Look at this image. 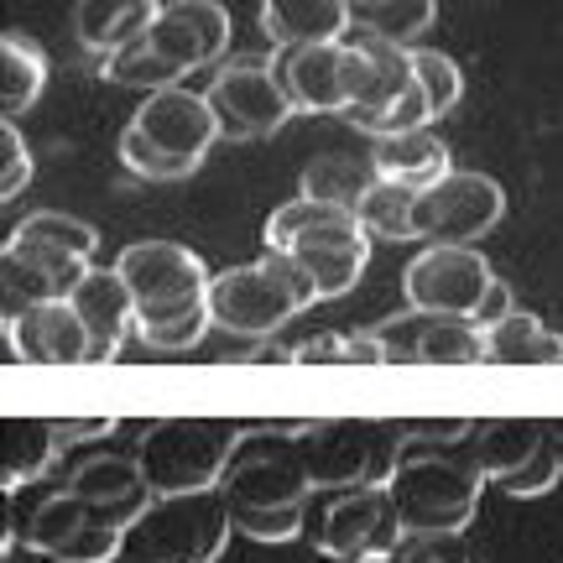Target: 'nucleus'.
<instances>
[{"mask_svg": "<svg viewBox=\"0 0 563 563\" xmlns=\"http://www.w3.org/2000/svg\"><path fill=\"white\" fill-rule=\"evenodd\" d=\"M5 344L26 365H89V329L68 298H37L5 313Z\"/></svg>", "mask_w": 563, "mask_h": 563, "instance_id": "obj_17", "label": "nucleus"}, {"mask_svg": "<svg viewBox=\"0 0 563 563\" xmlns=\"http://www.w3.org/2000/svg\"><path fill=\"white\" fill-rule=\"evenodd\" d=\"M548 443V418H485L470 433V454L490 481L511 475L517 464H527Z\"/></svg>", "mask_w": 563, "mask_h": 563, "instance_id": "obj_25", "label": "nucleus"}, {"mask_svg": "<svg viewBox=\"0 0 563 563\" xmlns=\"http://www.w3.org/2000/svg\"><path fill=\"white\" fill-rule=\"evenodd\" d=\"M355 220L365 224L371 241H418V188L376 178L371 194L355 203Z\"/></svg>", "mask_w": 563, "mask_h": 563, "instance_id": "obj_29", "label": "nucleus"}, {"mask_svg": "<svg viewBox=\"0 0 563 563\" xmlns=\"http://www.w3.org/2000/svg\"><path fill=\"white\" fill-rule=\"evenodd\" d=\"M115 272L136 298V319H167L209 302V266L183 241H136L115 256Z\"/></svg>", "mask_w": 563, "mask_h": 563, "instance_id": "obj_9", "label": "nucleus"}, {"mask_svg": "<svg viewBox=\"0 0 563 563\" xmlns=\"http://www.w3.org/2000/svg\"><path fill=\"white\" fill-rule=\"evenodd\" d=\"M121 162H125V173H136V178H146V183H183V178H194V167L162 157L157 146H146L131 125H125V136H121Z\"/></svg>", "mask_w": 563, "mask_h": 563, "instance_id": "obj_38", "label": "nucleus"}, {"mask_svg": "<svg viewBox=\"0 0 563 563\" xmlns=\"http://www.w3.org/2000/svg\"><path fill=\"white\" fill-rule=\"evenodd\" d=\"M0 146H5V167H0V199L11 203L32 183V152L21 141V125L16 121H0Z\"/></svg>", "mask_w": 563, "mask_h": 563, "instance_id": "obj_39", "label": "nucleus"}, {"mask_svg": "<svg viewBox=\"0 0 563 563\" xmlns=\"http://www.w3.org/2000/svg\"><path fill=\"white\" fill-rule=\"evenodd\" d=\"M506 220V188L490 173L454 167L418 194V241L475 245Z\"/></svg>", "mask_w": 563, "mask_h": 563, "instance_id": "obj_11", "label": "nucleus"}, {"mask_svg": "<svg viewBox=\"0 0 563 563\" xmlns=\"http://www.w3.org/2000/svg\"><path fill=\"white\" fill-rule=\"evenodd\" d=\"M131 131H136L146 146H157L162 157L183 162L199 173L203 157L214 152V141L224 136L220 115L203 89H188V84H167V89H152L141 110L131 115Z\"/></svg>", "mask_w": 563, "mask_h": 563, "instance_id": "obj_14", "label": "nucleus"}, {"mask_svg": "<svg viewBox=\"0 0 563 563\" xmlns=\"http://www.w3.org/2000/svg\"><path fill=\"white\" fill-rule=\"evenodd\" d=\"M433 21H439V0H350V32L386 37L397 47H418Z\"/></svg>", "mask_w": 563, "mask_h": 563, "instance_id": "obj_27", "label": "nucleus"}, {"mask_svg": "<svg viewBox=\"0 0 563 563\" xmlns=\"http://www.w3.org/2000/svg\"><path fill=\"white\" fill-rule=\"evenodd\" d=\"M68 490H79L84 506H89V522H104V527H131L152 506V485L141 475L136 454H95V460H79L74 475H68Z\"/></svg>", "mask_w": 563, "mask_h": 563, "instance_id": "obj_20", "label": "nucleus"}, {"mask_svg": "<svg viewBox=\"0 0 563 563\" xmlns=\"http://www.w3.org/2000/svg\"><path fill=\"white\" fill-rule=\"evenodd\" d=\"M230 517H235L241 538H251L262 548L298 543L308 532V506H230Z\"/></svg>", "mask_w": 563, "mask_h": 563, "instance_id": "obj_31", "label": "nucleus"}, {"mask_svg": "<svg viewBox=\"0 0 563 563\" xmlns=\"http://www.w3.org/2000/svg\"><path fill=\"white\" fill-rule=\"evenodd\" d=\"M121 543H125L121 527L84 522L79 532H68V538H63L47 559H53V563H115V559H121Z\"/></svg>", "mask_w": 563, "mask_h": 563, "instance_id": "obj_35", "label": "nucleus"}, {"mask_svg": "<svg viewBox=\"0 0 563 563\" xmlns=\"http://www.w3.org/2000/svg\"><path fill=\"white\" fill-rule=\"evenodd\" d=\"M371 167L376 178H391L402 188H433L443 173H454V157L443 136H433L428 125L422 131H397V136H376V152H371Z\"/></svg>", "mask_w": 563, "mask_h": 563, "instance_id": "obj_23", "label": "nucleus"}, {"mask_svg": "<svg viewBox=\"0 0 563 563\" xmlns=\"http://www.w3.org/2000/svg\"><path fill=\"white\" fill-rule=\"evenodd\" d=\"M308 543L334 563H391L407 522L386 485H344L308 496Z\"/></svg>", "mask_w": 563, "mask_h": 563, "instance_id": "obj_6", "label": "nucleus"}, {"mask_svg": "<svg viewBox=\"0 0 563 563\" xmlns=\"http://www.w3.org/2000/svg\"><path fill=\"white\" fill-rule=\"evenodd\" d=\"M214 329V313H209V302L199 308H188V313H167V319H136V340L146 350H157V355H183V350H194Z\"/></svg>", "mask_w": 563, "mask_h": 563, "instance_id": "obj_32", "label": "nucleus"}, {"mask_svg": "<svg viewBox=\"0 0 563 563\" xmlns=\"http://www.w3.org/2000/svg\"><path fill=\"white\" fill-rule=\"evenodd\" d=\"M282 89L298 115H350L361 95V53L355 42H308V47H277L272 53Z\"/></svg>", "mask_w": 563, "mask_h": 563, "instance_id": "obj_12", "label": "nucleus"}, {"mask_svg": "<svg viewBox=\"0 0 563 563\" xmlns=\"http://www.w3.org/2000/svg\"><path fill=\"white\" fill-rule=\"evenodd\" d=\"M146 47L173 63L183 79L224 58L230 47V11L220 0H162L157 21L146 26Z\"/></svg>", "mask_w": 563, "mask_h": 563, "instance_id": "obj_16", "label": "nucleus"}, {"mask_svg": "<svg viewBox=\"0 0 563 563\" xmlns=\"http://www.w3.org/2000/svg\"><path fill=\"white\" fill-rule=\"evenodd\" d=\"M559 481H563V464H559V454H553V443H543L532 460L517 464V470H511V475H501L496 485H501L506 496H522V501H532V496H548Z\"/></svg>", "mask_w": 563, "mask_h": 563, "instance_id": "obj_37", "label": "nucleus"}, {"mask_svg": "<svg viewBox=\"0 0 563 563\" xmlns=\"http://www.w3.org/2000/svg\"><path fill=\"white\" fill-rule=\"evenodd\" d=\"M220 490L230 506H308L313 475L302 460V422H251Z\"/></svg>", "mask_w": 563, "mask_h": 563, "instance_id": "obj_8", "label": "nucleus"}, {"mask_svg": "<svg viewBox=\"0 0 563 563\" xmlns=\"http://www.w3.org/2000/svg\"><path fill=\"white\" fill-rule=\"evenodd\" d=\"M391 563H481V553L464 543V532H407Z\"/></svg>", "mask_w": 563, "mask_h": 563, "instance_id": "obj_36", "label": "nucleus"}, {"mask_svg": "<svg viewBox=\"0 0 563 563\" xmlns=\"http://www.w3.org/2000/svg\"><path fill=\"white\" fill-rule=\"evenodd\" d=\"M376 340L386 344V365H485V323L412 302L376 323Z\"/></svg>", "mask_w": 563, "mask_h": 563, "instance_id": "obj_15", "label": "nucleus"}, {"mask_svg": "<svg viewBox=\"0 0 563 563\" xmlns=\"http://www.w3.org/2000/svg\"><path fill=\"white\" fill-rule=\"evenodd\" d=\"M485 365H563V334L538 313L511 308L506 319L485 323Z\"/></svg>", "mask_w": 563, "mask_h": 563, "instance_id": "obj_24", "label": "nucleus"}, {"mask_svg": "<svg viewBox=\"0 0 563 563\" xmlns=\"http://www.w3.org/2000/svg\"><path fill=\"white\" fill-rule=\"evenodd\" d=\"M292 365H350V329L344 334H313L292 344Z\"/></svg>", "mask_w": 563, "mask_h": 563, "instance_id": "obj_40", "label": "nucleus"}, {"mask_svg": "<svg viewBox=\"0 0 563 563\" xmlns=\"http://www.w3.org/2000/svg\"><path fill=\"white\" fill-rule=\"evenodd\" d=\"M162 0H79L74 5V37L95 58H115L121 47L146 37V26L157 21Z\"/></svg>", "mask_w": 563, "mask_h": 563, "instance_id": "obj_21", "label": "nucleus"}, {"mask_svg": "<svg viewBox=\"0 0 563 563\" xmlns=\"http://www.w3.org/2000/svg\"><path fill=\"white\" fill-rule=\"evenodd\" d=\"M376 183V167L371 162H355V157H313L302 167V199H319V203H334V209H355V203L371 194Z\"/></svg>", "mask_w": 563, "mask_h": 563, "instance_id": "obj_30", "label": "nucleus"}, {"mask_svg": "<svg viewBox=\"0 0 563 563\" xmlns=\"http://www.w3.org/2000/svg\"><path fill=\"white\" fill-rule=\"evenodd\" d=\"M0 53H5L0 110H5V121H21V115L42 100V89L53 79V63H47V53H42L26 32H5V37H0Z\"/></svg>", "mask_w": 563, "mask_h": 563, "instance_id": "obj_28", "label": "nucleus"}, {"mask_svg": "<svg viewBox=\"0 0 563 563\" xmlns=\"http://www.w3.org/2000/svg\"><path fill=\"white\" fill-rule=\"evenodd\" d=\"M407 428V422H402ZM485 475L470 449H454L449 439H412L407 433L402 460L391 470V501L402 511L407 532H464L481 511V490Z\"/></svg>", "mask_w": 563, "mask_h": 563, "instance_id": "obj_1", "label": "nucleus"}, {"mask_svg": "<svg viewBox=\"0 0 563 563\" xmlns=\"http://www.w3.org/2000/svg\"><path fill=\"white\" fill-rule=\"evenodd\" d=\"M481 563H485V559H481Z\"/></svg>", "mask_w": 563, "mask_h": 563, "instance_id": "obj_43", "label": "nucleus"}, {"mask_svg": "<svg viewBox=\"0 0 563 563\" xmlns=\"http://www.w3.org/2000/svg\"><path fill=\"white\" fill-rule=\"evenodd\" d=\"M266 251H292L319 287V302L355 292L365 262H371V235L355 220V209H334L319 199H287L266 220Z\"/></svg>", "mask_w": 563, "mask_h": 563, "instance_id": "obj_3", "label": "nucleus"}, {"mask_svg": "<svg viewBox=\"0 0 563 563\" xmlns=\"http://www.w3.org/2000/svg\"><path fill=\"white\" fill-rule=\"evenodd\" d=\"M313 302H319V287L292 251H262L251 266H230L209 282L214 329L235 340H277Z\"/></svg>", "mask_w": 563, "mask_h": 563, "instance_id": "obj_2", "label": "nucleus"}, {"mask_svg": "<svg viewBox=\"0 0 563 563\" xmlns=\"http://www.w3.org/2000/svg\"><path fill=\"white\" fill-rule=\"evenodd\" d=\"M490 287H496V272H490V262H485L475 245L428 241L402 272V292L412 308L460 313V319H475V313H481V302Z\"/></svg>", "mask_w": 563, "mask_h": 563, "instance_id": "obj_13", "label": "nucleus"}, {"mask_svg": "<svg viewBox=\"0 0 563 563\" xmlns=\"http://www.w3.org/2000/svg\"><path fill=\"white\" fill-rule=\"evenodd\" d=\"M548 443H553V454L563 464V418H548Z\"/></svg>", "mask_w": 563, "mask_h": 563, "instance_id": "obj_42", "label": "nucleus"}, {"mask_svg": "<svg viewBox=\"0 0 563 563\" xmlns=\"http://www.w3.org/2000/svg\"><path fill=\"white\" fill-rule=\"evenodd\" d=\"M251 433L245 418H157L141 428L136 464L157 496H183V490H220L224 470L235 460L241 439Z\"/></svg>", "mask_w": 563, "mask_h": 563, "instance_id": "obj_4", "label": "nucleus"}, {"mask_svg": "<svg viewBox=\"0 0 563 563\" xmlns=\"http://www.w3.org/2000/svg\"><path fill=\"white\" fill-rule=\"evenodd\" d=\"M262 32L272 47L350 37V0H262Z\"/></svg>", "mask_w": 563, "mask_h": 563, "instance_id": "obj_22", "label": "nucleus"}, {"mask_svg": "<svg viewBox=\"0 0 563 563\" xmlns=\"http://www.w3.org/2000/svg\"><path fill=\"white\" fill-rule=\"evenodd\" d=\"M407 428L386 418H313L302 422V460L313 490L386 485L402 460Z\"/></svg>", "mask_w": 563, "mask_h": 563, "instance_id": "obj_7", "label": "nucleus"}, {"mask_svg": "<svg viewBox=\"0 0 563 563\" xmlns=\"http://www.w3.org/2000/svg\"><path fill=\"white\" fill-rule=\"evenodd\" d=\"M412 74H418L422 95H428V104H433V121H443V115L464 100L460 63L449 58V53H439V47H412Z\"/></svg>", "mask_w": 563, "mask_h": 563, "instance_id": "obj_34", "label": "nucleus"}, {"mask_svg": "<svg viewBox=\"0 0 563 563\" xmlns=\"http://www.w3.org/2000/svg\"><path fill=\"white\" fill-rule=\"evenodd\" d=\"M235 538L224 490L152 496V506L125 527L121 563H220Z\"/></svg>", "mask_w": 563, "mask_h": 563, "instance_id": "obj_5", "label": "nucleus"}, {"mask_svg": "<svg viewBox=\"0 0 563 563\" xmlns=\"http://www.w3.org/2000/svg\"><path fill=\"white\" fill-rule=\"evenodd\" d=\"M203 95H209L214 115H220V131L230 141H266L298 115L292 100H287V89H282V74L272 58L224 63Z\"/></svg>", "mask_w": 563, "mask_h": 563, "instance_id": "obj_10", "label": "nucleus"}, {"mask_svg": "<svg viewBox=\"0 0 563 563\" xmlns=\"http://www.w3.org/2000/svg\"><path fill=\"white\" fill-rule=\"evenodd\" d=\"M506 313H511V287L496 277V287L485 292V302H481V313H475V323H496V319H506Z\"/></svg>", "mask_w": 563, "mask_h": 563, "instance_id": "obj_41", "label": "nucleus"}, {"mask_svg": "<svg viewBox=\"0 0 563 563\" xmlns=\"http://www.w3.org/2000/svg\"><path fill=\"white\" fill-rule=\"evenodd\" d=\"M355 53H361V95L350 104V121L361 125L365 136H382L391 115L402 110V100L418 89V74H412V47H397L386 37H361L350 32Z\"/></svg>", "mask_w": 563, "mask_h": 563, "instance_id": "obj_18", "label": "nucleus"}, {"mask_svg": "<svg viewBox=\"0 0 563 563\" xmlns=\"http://www.w3.org/2000/svg\"><path fill=\"white\" fill-rule=\"evenodd\" d=\"M100 74L110 84H125V89H167V84H183V74L173 68V63H162L152 47H146V37H136L131 47H121L115 58L100 63Z\"/></svg>", "mask_w": 563, "mask_h": 563, "instance_id": "obj_33", "label": "nucleus"}, {"mask_svg": "<svg viewBox=\"0 0 563 563\" xmlns=\"http://www.w3.org/2000/svg\"><path fill=\"white\" fill-rule=\"evenodd\" d=\"M58 454H68L58 439V418H11L5 422V496L42 481Z\"/></svg>", "mask_w": 563, "mask_h": 563, "instance_id": "obj_26", "label": "nucleus"}, {"mask_svg": "<svg viewBox=\"0 0 563 563\" xmlns=\"http://www.w3.org/2000/svg\"><path fill=\"white\" fill-rule=\"evenodd\" d=\"M68 302L89 329V365H110L125 340H136V298L115 266H89V277L68 292Z\"/></svg>", "mask_w": 563, "mask_h": 563, "instance_id": "obj_19", "label": "nucleus"}]
</instances>
